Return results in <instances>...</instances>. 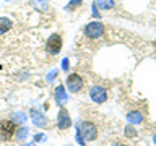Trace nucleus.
Masks as SVG:
<instances>
[{
	"label": "nucleus",
	"mask_w": 156,
	"mask_h": 146,
	"mask_svg": "<svg viewBox=\"0 0 156 146\" xmlns=\"http://www.w3.org/2000/svg\"><path fill=\"white\" fill-rule=\"evenodd\" d=\"M15 131H16V123L13 120H0V140L2 141L13 138Z\"/></svg>",
	"instance_id": "1"
},
{
	"label": "nucleus",
	"mask_w": 156,
	"mask_h": 146,
	"mask_svg": "<svg viewBox=\"0 0 156 146\" xmlns=\"http://www.w3.org/2000/svg\"><path fill=\"white\" fill-rule=\"evenodd\" d=\"M85 34L90 39H99L104 34V24H101L99 21H91L85 26Z\"/></svg>",
	"instance_id": "2"
},
{
	"label": "nucleus",
	"mask_w": 156,
	"mask_h": 146,
	"mask_svg": "<svg viewBox=\"0 0 156 146\" xmlns=\"http://www.w3.org/2000/svg\"><path fill=\"white\" fill-rule=\"evenodd\" d=\"M78 127H80L85 141H93V140L98 138V128H96L94 123H91V122H81Z\"/></svg>",
	"instance_id": "3"
},
{
	"label": "nucleus",
	"mask_w": 156,
	"mask_h": 146,
	"mask_svg": "<svg viewBox=\"0 0 156 146\" xmlns=\"http://www.w3.org/2000/svg\"><path fill=\"white\" fill-rule=\"evenodd\" d=\"M46 50L49 55H57L62 50V37L58 34H52L46 42Z\"/></svg>",
	"instance_id": "4"
},
{
	"label": "nucleus",
	"mask_w": 156,
	"mask_h": 146,
	"mask_svg": "<svg viewBox=\"0 0 156 146\" xmlns=\"http://www.w3.org/2000/svg\"><path fill=\"white\" fill-rule=\"evenodd\" d=\"M83 88V78L78 73H72L67 78V89L70 92H78Z\"/></svg>",
	"instance_id": "5"
},
{
	"label": "nucleus",
	"mask_w": 156,
	"mask_h": 146,
	"mask_svg": "<svg viewBox=\"0 0 156 146\" xmlns=\"http://www.w3.org/2000/svg\"><path fill=\"white\" fill-rule=\"evenodd\" d=\"M70 125H72L70 114H68L67 109L60 107L58 115H57V127H58V130H67V128H70Z\"/></svg>",
	"instance_id": "6"
},
{
	"label": "nucleus",
	"mask_w": 156,
	"mask_h": 146,
	"mask_svg": "<svg viewBox=\"0 0 156 146\" xmlns=\"http://www.w3.org/2000/svg\"><path fill=\"white\" fill-rule=\"evenodd\" d=\"M90 97L93 102H96V104H102L106 99H107V92L102 86H93L90 89Z\"/></svg>",
	"instance_id": "7"
},
{
	"label": "nucleus",
	"mask_w": 156,
	"mask_h": 146,
	"mask_svg": "<svg viewBox=\"0 0 156 146\" xmlns=\"http://www.w3.org/2000/svg\"><path fill=\"white\" fill-rule=\"evenodd\" d=\"M29 117H31V120H33V123L39 127V128H44V127L47 125V117L42 114L41 110H37V109H31V112H29Z\"/></svg>",
	"instance_id": "8"
},
{
	"label": "nucleus",
	"mask_w": 156,
	"mask_h": 146,
	"mask_svg": "<svg viewBox=\"0 0 156 146\" xmlns=\"http://www.w3.org/2000/svg\"><path fill=\"white\" fill-rule=\"evenodd\" d=\"M54 97H55V102L60 107L65 106L67 101H68V94H67V91H65V86H57L55 91H54Z\"/></svg>",
	"instance_id": "9"
},
{
	"label": "nucleus",
	"mask_w": 156,
	"mask_h": 146,
	"mask_svg": "<svg viewBox=\"0 0 156 146\" xmlns=\"http://www.w3.org/2000/svg\"><path fill=\"white\" fill-rule=\"evenodd\" d=\"M13 28V21L10 18H7V16H2L0 18V36L2 34H5L7 31H10V29Z\"/></svg>",
	"instance_id": "10"
},
{
	"label": "nucleus",
	"mask_w": 156,
	"mask_h": 146,
	"mask_svg": "<svg viewBox=\"0 0 156 146\" xmlns=\"http://www.w3.org/2000/svg\"><path fill=\"white\" fill-rule=\"evenodd\" d=\"M28 136H29V128H28V127H18L16 131H15V138L20 140V141L26 140Z\"/></svg>",
	"instance_id": "11"
},
{
	"label": "nucleus",
	"mask_w": 156,
	"mask_h": 146,
	"mask_svg": "<svg viewBox=\"0 0 156 146\" xmlns=\"http://www.w3.org/2000/svg\"><path fill=\"white\" fill-rule=\"evenodd\" d=\"M127 120H129L130 123H141V122H143V115H141L140 112L133 110V112H129V114H127Z\"/></svg>",
	"instance_id": "12"
},
{
	"label": "nucleus",
	"mask_w": 156,
	"mask_h": 146,
	"mask_svg": "<svg viewBox=\"0 0 156 146\" xmlns=\"http://www.w3.org/2000/svg\"><path fill=\"white\" fill-rule=\"evenodd\" d=\"M96 7L101 10H111L114 8V0H96Z\"/></svg>",
	"instance_id": "13"
},
{
	"label": "nucleus",
	"mask_w": 156,
	"mask_h": 146,
	"mask_svg": "<svg viewBox=\"0 0 156 146\" xmlns=\"http://www.w3.org/2000/svg\"><path fill=\"white\" fill-rule=\"evenodd\" d=\"M26 114L24 112H13L12 114V120L15 122V123H23V122H26Z\"/></svg>",
	"instance_id": "14"
},
{
	"label": "nucleus",
	"mask_w": 156,
	"mask_h": 146,
	"mask_svg": "<svg viewBox=\"0 0 156 146\" xmlns=\"http://www.w3.org/2000/svg\"><path fill=\"white\" fill-rule=\"evenodd\" d=\"M75 138H76V143L80 144V146H86V141H85V138H83L81 130H80V127H78V125H76V133H75Z\"/></svg>",
	"instance_id": "15"
},
{
	"label": "nucleus",
	"mask_w": 156,
	"mask_h": 146,
	"mask_svg": "<svg viewBox=\"0 0 156 146\" xmlns=\"http://www.w3.org/2000/svg\"><path fill=\"white\" fill-rule=\"evenodd\" d=\"M81 3H83V0H72L68 5H65V10L67 12H72V10H75L76 7H80Z\"/></svg>",
	"instance_id": "16"
},
{
	"label": "nucleus",
	"mask_w": 156,
	"mask_h": 146,
	"mask_svg": "<svg viewBox=\"0 0 156 146\" xmlns=\"http://www.w3.org/2000/svg\"><path fill=\"white\" fill-rule=\"evenodd\" d=\"M125 135L127 136H129V138H133V136H136V130L133 128V127H127V128H125Z\"/></svg>",
	"instance_id": "17"
},
{
	"label": "nucleus",
	"mask_w": 156,
	"mask_h": 146,
	"mask_svg": "<svg viewBox=\"0 0 156 146\" xmlns=\"http://www.w3.org/2000/svg\"><path fill=\"white\" fill-rule=\"evenodd\" d=\"M93 16H94V18H99L101 16V13H99V10H98L96 3H93Z\"/></svg>",
	"instance_id": "18"
},
{
	"label": "nucleus",
	"mask_w": 156,
	"mask_h": 146,
	"mask_svg": "<svg viewBox=\"0 0 156 146\" xmlns=\"http://www.w3.org/2000/svg\"><path fill=\"white\" fill-rule=\"evenodd\" d=\"M42 140H46V135H42V133L34 135V143H37V141H42Z\"/></svg>",
	"instance_id": "19"
},
{
	"label": "nucleus",
	"mask_w": 156,
	"mask_h": 146,
	"mask_svg": "<svg viewBox=\"0 0 156 146\" xmlns=\"http://www.w3.org/2000/svg\"><path fill=\"white\" fill-rule=\"evenodd\" d=\"M55 76H57V70H52V71L47 75V81H52V80H55Z\"/></svg>",
	"instance_id": "20"
},
{
	"label": "nucleus",
	"mask_w": 156,
	"mask_h": 146,
	"mask_svg": "<svg viewBox=\"0 0 156 146\" xmlns=\"http://www.w3.org/2000/svg\"><path fill=\"white\" fill-rule=\"evenodd\" d=\"M68 67H70V65H68V58H63V60H62V70L67 71Z\"/></svg>",
	"instance_id": "21"
},
{
	"label": "nucleus",
	"mask_w": 156,
	"mask_h": 146,
	"mask_svg": "<svg viewBox=\"0 0 156 146\" xmlns=\"http://www.w3.org/2000/svg\"><path fill=\"white\" fill-rule=\"evenodd\" d=\"M111 146H125L124 143H120V141H115V143H112Z\"/></svg>",
	"instance_id": "22"
},
{
	"label": "nucleus",
	"mask_w": 156,
	"mask_h": 146,
	"mask_svg": "<svg viewBox=\"0 0 156 146\" xmlns=\"http://www.w3.org/2000/svg\"><path fill=\"white\" fill-rule=\"evenodd\" d=\"M23 146H34L33 143H29V144H23Z\"/></svg>",
	"instance_id": "23"
},
{
	"label": "nucleus",
	"mask_w": 156,
	"mask_h": 146,
	"mask_svg": "<svg viewBox=\"0 0 156 146\" xmlns=\"http://www.w3.org/2000/svg\"><path fill=\"white\" fill-rule=\"evenodd\" d=\"M153 141H154V144H156V135L153 136Z\"/></svg>",
	"instance_id": "24"
}]
</instances>
